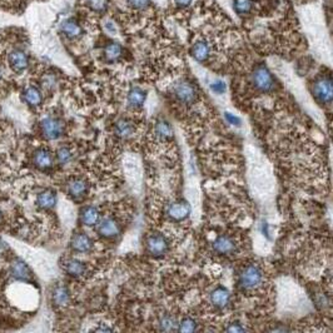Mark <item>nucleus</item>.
Instances as JSON below:
<instances>
[{"label": "nucleus", "mask_w": 333, "mask_h": 333, "mask_svg": "<svg viewBox=\"0 0 333 333\" xmlns=\"http://www.w3.org/2000/svg\"><path fill=\"white\" fill-rule=\"evenodd\" d=\"M3 73H4L3 69L0 68V81H1V78H3Z\"/></svg>", "instance_id": "36"}, {"label": "nucleus", "mask_w": 333, "mask_h": 333, "mask_svg": "<svg viewBox=\"0 0 333 333\" xmlns=\"http://www.w3.org/2000/svg\"><path fill=\"white\" fill-rule=\"evenodd\" d=\"M33 163L39 169H48L53 166V154L45 148L38 149L33 154Z\"/></svg>", "instance_id": "14"}, {"label": "nucleus", "mask_w": 333, "mask_h": 333, "mask_svg": "<svg viewBox=\"0 0 333 333\" xmlns=\"http://www.w3.org/2000/svg\"><path fill=\"white\" fill-rule=\"evenodd\" d=\"M10 273L19 281H28L30 278V269L21 259H15L10 266Z\"/></svg>", "instance_id": "20"}, {"label": "nucleus", "mask_w": 333, "mask_h": 333, "mask_svg": "<svg viewBox=\"0 0 333 333\" xmlns=\"http://www.w3.org/2000/svg\"><path fill=\"white\" fill-rule=\"evenodd\" d=\"M250 83L258 92L268 93L273 90L274 78L267 67L259 64L253 69L252 74H250Z\"/></svg>", "instance_id": "1"}, {"label": "nucleus", "mask_w": 333, "mask_h": 333, "mask_svg": "<svg viewBox=\"0 0 333 333\" xmlns=\"http://www.w3.org/2000/svg\"><path fill=\"white\" fill-rule=\"evenodd\" d=\"M127 9L134 13L147 12L152 5V0H124Z\"/></svg>", "instance_id": "28"}, {"label": "nucleus", "mask_w": 333, "mask_h": 333, "mask_svg": "<svg viewBox=\"0 0 333 333\" xmlns=\"http://www.w3.org/2000/svg\"><path fill=\"white\" fill-rule=\"evenodd\" d=\"M73 154H71V150L68 147H62V148L58 149L57 152V159L59 162V164H67L71 161Z\"/></svg>", "instance_id": "31"}, {"label": "nucleus", "mask_w": 333, "mask_h": 333, "mask_svg": "<svg viewBox=\"0 0 333 333\" xmlns=\"http://www.w3.org/2000/svg\"><path fill=\"white\" fill-rule=\"evenodd\" d=\"M173 6H174V10H185L188 6H190V4L193 3L194 0H172Z\"/></svg>", "instance_id": "32"}, {"label": "nucleus", "mask_w": 333, "mask_h": 333, "mask_svg": "<svg viewBox=\"0 0 333 333\" xmlns=\"http://www.w3.org/2000/svg\"><path fill=\"white\" fill-rule=\"evenodd\" d=\"M155 133H157L161 138H164V139L170 138L173 135L172 127H170V124L168 122L159 120V122L157 123V125H155Z\"/></svg>", "instance_id": "30"}, {"label": "nucleus", "mask_w": 333, "mask_h": 333, "mask_svg": "<svg viewBox=\"0 0 333 333\" xmlns=\"http://www.w3.org/2000/svg\"><path fill=\"white\" fill-rule=\"evenodd\" d=\"M51 300H53V304L57 307H66L70 300L69 289L64 284L55 285L51 292Z\"/></svg>", "instance_id": "17"}, {"label": "nucleus", "mask_w": 333, "mask_h": 333, "mask_svg": "<svg viewBox=\"0 0 333 333\" xmlns=\"http://www.w3.org/2000/svg\"><path fill=\"white\" fill-rule=\"evenodd\" d=\"M226 118H227V120H228V122L231 123V124L237 125V127H241V125H242V119L239 118V117L234 116V114L226 113Z\"/></svg>", "instance_id": "35"}, {"label": "nucleus", "mask_w": 333, "mask_h": 333, "mask_svg": "<svg viewBox=\"0 0 333 333\" xmlns=\"http://www.w3.org/2000/svg\"><path fill=\"white\" fill-rule=\"evenodd\" d=\"M114 133L117 137L124 139L132 137L134 133V123L129 119H119L114 124Z\"/></svg>", "instance_id": "19"}, {"label": "nucleus", "mask_w": 333, "mask_h": 333, "mask_svg": "<svg viewBox=\"0 0 333 333\" xmlns=\"http://www.w3.org/2000/svg\"><path fill=\"white\" fill-rule=\"evenodd\" d=\"M147 99V94L146 92L139 88V86H134L132 88L131 90L128 92V95H127V100H128V104L131 105L132 108H140L144 101Z\"/></svg>", "instance_id": "22"}, {"label": "nucleus", "mask_w": 333, "mask_h": 333, "mask_svg": "<svg viewBox=\"0 0 333 333\" xmlns=\"http://www.w3.org/2000/svg\"><path fill=\"white\" fill-rule=\"evenodd\" d=\"M197 327H198L197 322L193 318H190V317H185L181 322H178V332L181 333L196 332Z\"/></svg>", "instance_id": "29"}, {"label": "nucleus", "mask_w": 333, "mask_h": 333, "mask_svg": "<svg viewBox=\"0 0 333 333\" xmlns=\"http://www.w3.org/2000/svg\"><path fill=\"white\" fill-rule=\"evenodd\" d=\"M62 32L68 39H77L82 35L83 29L79 25V23L73 19H68L62 24Z\"/></svg>", "instance_id": "24"}, {"label": "nucleus", "mask_w": 333, "mask_h": 333, "mask_svg": "<svg viewBox=\"0 0 333 333\" xmlns=\"http://www.w3.org/2000/svg\"><path fill=\"white\" fill-rule=\"evenodd\" d=\"M89 185L84 179L82 178H73L69 181L68 185H67V190L70 197H73L74 200H81L88 193Z\"/></svg>", "instance_id": "11"}, {"label": "nucleus", "mask_w": 333, "mask_h": 333, "mask_svg": "<svg viewBox=\"0 0 333 333\" xmlns=\"http://www.w3.org/2000/svg\"><path fill=\"white\" fill-rule=\"evenodd\" d=\"M174 95L181 103L183 104H192L197 99V92L196 86L193 83H190L188 81H181L174 85Z\"/></svg>", "instance_id": "4"}, {"label": "nucleus", "mask_w": 333, "mask_h": 333, "mask_svg": "<svg viewBox=\"0 0 333 333\" xmlns=\"http://www.w3.org/2000/svg\"><path fill=\"white\" fill-rule=\"evenodd\" d=\"M254 0H234V9L241 18H246L253 12Z\"/></svg>", "instance_id": "27"}, {"label": "nucleus", "mask_w": 333, "mask_h": 333, "mask_svg": "<svg viewBox=\"0 0 333 333\" xmlns=\"http://www.w3.org/2000/svg\"><path fill=\"white\" fill-rule=\"evenodd\" d=\"M263 282V272L258 266L250 265L244 268L238 277V284L244 291H254Z\"/></svg>", "instance_id": "2"}, {"label": "nucleus", "mask_w": 333, "mask_h": 333, "mask_svg": "<svg viewBox=\"0 0 333 333\" xmlns=\"http://www.w3.org/2000/svg\"><path fill=\"white\" fill-rule=\"evenodd\" d=\"M313 94L322 103H331L332 101V81H331V78H318L313 84Z\"/></svg>", "instance_id": "6"}, {"label": "nucleus", "mask_w": 333, "mask_h": 333, "mask_svg": "<svg viewBox=\"0 0 333 333\" xmlns=\"http://www.w3.org/2000/svg\"><path fill=\"white\" fill-rule=\"evenodd\" d=\"M0 218H1V213H0Z\"/></svg>", "instance_id": "37"}, {"label": "nucleus", "mask_w": 333, "mask_h": 333, "mask_svg": "<svg viewBox=\"0 0 333 333\" xmlns=\"http://www.w3.org/2000/svg\"><path fill=\"white\" fill-rule=\"evenodd\" d=\"M158 326H159V330L162 332H176V331H178V322H177L176 317H173L172 315L162 316Z\"/></svg>", "instance_id": "26"}, {"label": "nucleus", "mask_w": 333, "mask_h": 333, "mask_svg": "<svg viewBox=\"0 0 333 333\" xmlns=\"http://www.w3.org/2000/svg\"><path fill=\"white\" fill-rule=\"evenodd\" d=\"M97 224H98L97 231H98V233L101 237L114 238L120 233V226H119L118 222L114 220L113 218L107 217L104 218V219L98 220V223Z\"/></svg>", "instance_id": "9"}, {"label": "nucleus", "mask_w": 333, "mask_h": 333, "mask_svg": "<svg viewBox=\"0 0 333 333\" xmlns=\"http://www.w3.org/2000/svg\"><path fill=\"white\" fill-rule=\"evenodd\" d=\"M213 250L218 254H231L235 250V242L229 235H219L213 242Z\"/></svg>", "instance_id": "12"}, {"label": "nucleus", "mask_w": 333, "mask_h": 333, "mask_svg": "<svg viewBox=\"0 0 333 333\" xmlns=\"http://www.w3.org/2000/svg\"><path fill=\"white\" fill-rule=\"evenodd\" d=\"M23 99L30 107H38V105L42 104V92L36 86H28L23 93Z\"/></svg>", "instance_id": "23"}, {"label": "nucleus", "mask_w": 333, "mask_h": 333, "mask_svg": "<svg viewBox=\"0 0 333 333\" xmlns=\"http://www.w3.org/2000/svg\"><path fill=\"white\" fill-rule=\"evenodd\" d=\"M229 300H231V293L224 287H217L214 288L211 293V302L214 307L217 308H224L228 306Z\"/></svg>", "instance_id": "16"}, {"label": "nucleus", "mask_w": 333, "mask_h": 333, "mask_svg": "<svg viewBox=\"0 0 333 333\" xmlns=\"http://www.w3.org/2000/svg\"><path fill=\"white\" fill-rule=\"evenodd\" d=\"M168 250H169V243L164 235L154 233L147 238V250L149 254L154 257H162L168 252Z\"/></svg>", "instance_id": "5"}, {"label": "nucleus", "mask_w": 333, "mask_h": 333, "mask_svg": "<svg viewBox=\"0 0 333 333\" xmlns=\"http://www.w3.org/2000/svg\"><path fill=\"white\" fill-rule=\"evenodd\" d=\"M40 131L47 139H58L64 132V124L60 119L54 117H47L40 122Z\"/></svg>", "instance_id": "3"}, {"label": "nucleus", "mask_w": 333, "mask_h": 333, "mask_svg": "<svg viewBox=\"0 0 333 333\" xmlns=\"http://www.w3.org/2000/svg\"><path fill=\"white\" fill-rule=\"evenodd\" d=\"M227 332H246V328L242 326L239 322H234V323H231L228 326V328H227Z\"/></svg>", "instance_id": "34"}, {"label": "nucleus", "mask_w": 333, "mask_h": 333, "mask_svg": "<svg viewBox=\"0 0 333 333\" xmlns=\"http://www.w3.org/2000/svg\"><path fill=\"white\" fill-rule=\"evenodd\" d=\"M190 55L200 63L208 62L212 55L211 43L207 39H197L190 47Z\"/></svg>", "instance_id": "7"}, {"label": "nucleus", "mask_w": 333, "mask_h": 333, "mask_svg": "<svg viewBox=\"0 0 333 333\" xmlns=\"http://www.w3.org/2000/svg\"><path fill=\"white\" fill-rule=\"evenodd\" d=\"M168 217L170 219L176 220V222H181L189 217L190 214V204L184 200H176V202L170 203L166 209Z\"/></svg>", "instance_id": "8"}, {"label": "nucleus", "mask_w": 333, "mask_h": 333, "mask_svg": "<svg viewBox=\"0 0 333 333\" xmlns=\"http://www.w3.org/2000/svg\"><path fill=\"white\" fill-rule=\"evenodd\" d=\"M211 89L217 94H222L226 90V83L223 81H214L211 84Z\"/></svg>", "instance_id": "33"}, {"label": "nucleus", "mask_w": 333, "mask_h": 333, "mask_svg": "<svg viewBox=\"0 0 333 333\" xmlns=\"http://www.w3.org/2000/svg\"><path fill=\"white\" fill-rule=\"evenodd\" d=\"M63 269L71 277H82L86 272L85 265L75 258H68L63 262Z\"/></svg>", "instance_id": "15"}, {"label": "nucleus", "mask_w": 333, "mask_h": 333, "mask_svg": "<svg viewBox=\"0 0 333 333\" xmlns=\"http://www.w3.org/2000/svg\"><path fill=\"white\" fill-rule=\"evenodd\" d=\"M93 242L86 233H77L71 237L70 248L77 253H88L92 250Z\"/></svg>", "instance_id": "10"}, {"label": "nucleus", "mask_w": 333, "mask_h": 333, "mask_svg": "<svg viewBox=\"0 0 333 333\" xmlns=\"http://www.w3.org/2000/svg\"><path fill=\"white\" fill-rule=\"evenodd\" d=\"M99 218H100V214L99 211L93 205H88V207H84L81 211V222L84 226L92 227L95 226L98 223Z\"/></svg>", "instance_id": "21"}, {"label": "nucleus", "mask_w": 333, "mask_h": 333, "mask_svg": "<svg viewBox=\"0 0 333 333\" xmlns=\"http://www.w3.org/2000/svg\"><path fill=\"white\" fill-rule=\"evenodd\" d=\"M57 204V194L51 189H45L36 196V205L42 209H50Z\"/></svg>", "instance_id": "18"}, {"label": "nucleus", "mask_w": 333, "mask_h": 333, "mask_svg": "<svg viewBox=\"0 0 333 333\" xmlns=\"http://www.w3.org/2000/svg\"><path fill=\"white\" fill-rule=\"evenodd\" d=\"M123 55L122 45L116 42L108 43L104 47V59L108 63H114L119 60Z\"/></svg>", "instance_id": "25"}, {"label": "nucleus", "mask_w": 333, "mask_h": 333, "mask_svg": "<svg viewBox=\"0 0 333 333\" xmlns=\"http://www.w3.org/2000/svg\"><path fill=\"white\" fill-rule=\"evenodd\" d=\"M8 60H9V66L15 71H23L29 67V58L23 50L19 49L10 51Z\"/></svg>", "instance_id": "13"}]
</instances>
